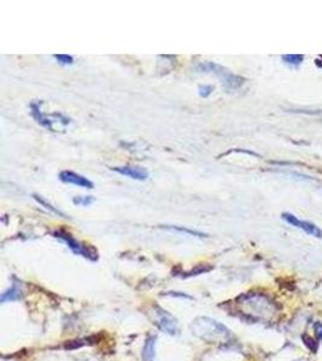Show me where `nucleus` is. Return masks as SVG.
Masks as SVG:
<instances>
[{
  "label": "nucleus",
  "mask_w": 322,
  "mask_h": 361,
  "mask_svg": "<svg viewBox=\"0 0 322 361\" xmlns=\"http://www.w3.org/2000/svg\"><path fill=\"white\" fill-rule=\"evenodd\" d=\"M21 296H22V285L20 282H13L11 288L1 295V302L4 304L7 301H16L20 300Z\"/></svg>",
  "instance_id": "9d476101"
},
{
  "label": "nucleus",
  "mask_w": 322,
  "mask_h": 361,
  "mask_svg": "<svg viewBox=\"0 0 322 361\" xmlns=\"http://www.w3.org/2000/svg\"><path fill=\"white\" fill-rule=\"evenodd\" d=\"M314 330H315L316 336H318L319 339H322V324L321 323H316L314 325Z\"/></svg>",
  "instance_id": "a211bd4d"
},
{
  "label": "nucleus",
  "mask_w": 322,
  "mask_h": 361,
  "mask_svg": "<svg viewBox=\"0 0 322 361\" xmlns=\"http://www.w3.org/2000/svg\"><path fill=\"white\" fill-rule=\"evenodd\" d=\"M59 180L63 183L78 185V187L85 188V189H93L94 188V183L92 180L87 179V177L82 176V175L76 174V172L69 171V170H64V171L60 172Z\"/></svg>",
  "instance_id": "6e6552de"
},
{
  "label": "nucleus",
  "mask_w": 322,
  "mask_h": 361,
  "mask_svg": "<svg viewBox=\"0 0 322 361\" xmlns=\"http://www.w3.org/2000/svg\"><path fill=\"white\" fill-rule=\"evenodd\" d=\"M155 319L156 324L158 328L164 333L169 334V335H176L179 333V325H177V320L173 317L170 313L167 310L156 307L155 309Z\"/></svg>",
  "instance_id": "0eeeda50"
},
{
  "label": "nucleus",
  "mask_w": 322,
  "mask_h": 361,
  "mask_svg": "<svg viewBox=\"0 0 322 361\" xmlns=\"http://www.w3.org/2000/svg\"><path fill=\"white\" fill-rule=\"evenodd\" d=\"M192 333L205 342H228L232 334L225 325L206 317H199L192 323Z\"/></svg>",
  "instance_id": "f257e3e1"
},
{
  "label": "nucleus",
  "mask_w": 322,
  "mask_h": 361,
  "mask_svg": "<svg viewBox=\"0 0 322 361\" xmlns=\"http://www.w3.org/2000/svg\"><path fill=\"white\" fill-rule=\"evenodd\" d=\"M243 307L247 312V314L252 315L255 318H261V319L270 317L275 312L273 302L268 297L263 295L244 296Z\"/></svg>",
  "instance_id": "f03ea898"
},
{
  "label": "nucleus",
  "mask_w": 322,
  "mask_h": 361,
  "mask_svg": "<svg viewBox=\"0 0 322 361\" xmlns=\"http://www.w3.org/2000/svg\"><path fill=\"white\" fill-rule=\"evenodd\" d=\"M197 69H198L199 71H204V73H214L215 75H217L219 77L223 79V84H225L228 89H236L239 88V87L243 86L244 83L243 77L234 75L231 71H228L227 69L216 64V63L212 62L201 63Z\"/></svg>",
  "instance_id": "7ed1b4c3"
},
{
  "label": "nucleus",
  "mask_w": 322,
  "mask_h": 361,
  "mask_svg": "<svg viewBox=\"0 0 322 361\" xmlns=\"http://www.w3.org/2000/svg\"><path fill=\"white\" fill-rule=\"evenodd\" d=\"M212 90H214V87L207 86V84H204V86L199 87L198 92H199V95H201L202 98H207L210 94H211Z\"/></svg>",
  "instance_id": "f3484780"
},
{
  "label": "nucleus",
  "mask_w": 322,
  "mask_h": 361,
  "mask_svg": "<svg viewBox=\"0 0 322 361\" xmlns=\"http://www.w3.org/2000/svg\"><path fill=\"white\" fill-rule=\"evenodd\" d=\"M53 58L63 65H71L74 63V58L69 54H55Z\"/></svg>",
  "instance_id": "dca6fc26"
},
{
  "label": "nucleus",
  "mask_w": 322,
  "mask_h": 361,
  "mask_svg": "<svg viewBox=\"0 0 322 361\" xmlns=\"http://www.w3.org/2000/svg\"><path fill=\"white\" fill-rule=\"evenodd\" d=\"M53 236L57 238H59L60 241L65 243L69 248L71 249V252L78 256L84 257V258L90 260V261H95L98 260V252L95 251L93 247L85 245V243L80 242V241L76 240L74 236H71L70 233H68L66 232H63V230H57V232H53Z\"/></svg>",
  "instance_id": "20e7f679"
},
{
  "label": "nucleus",
  "mask_w": 322,
  "mask_h": 361,
  "mask_svg": "<svg viewBox=\"0 0 322 361\" xmlns=\"http://www.w3.org/2000/svg\"><path fill=\"white\" fill-rule=\"evenodd\" d=\"M315 63H316V65L319 66V68L322 69V55H321V57H319L318 59L315 60Z\"/></svg>",
  "instance_id": "6ab92c4d"
},
{
  "label": "nucleus",
  "mask_w": 322,
  "mask_h": 361,
  "mask_svg": "<svg viewBox=\"0 0 322 361\" xmlns=\"http://www.w3.org/2000/svg\"><path fill=\"white\" fill-rule=\"evenodd\" d=\"M163 228H166V229H169V230H174V232L188 233V235L197 236V237H206L205 233H203V232H197V230L187 229V228L177 227V225H163Z\"/></svg>",
  "instance_id": "4468645a"
},
{
  "label": "nucleus",
  "mask_w": 322,
  "mask_h": 361,
  "mask_svg": "<svg viewBox=\"0 0 322 361\" xmlns=\"http://www.w3.org/2000/svg\"><path fill=\"white\" fill-rule=\"evenodd\" d=\"M73 203L79 206H89L94 203V198L93 196H75L73 199Z\"/></svg>",
  "instance_id": "2eb2a0df"
},
{
  "label": "nucleus",
  "mask_w": 322,
  "mask_h": 361,
  "mask_svg": "<svg viewBox=\"0 0 322 361\" xmlns=\"http://www.w3.org/2000/svg\"><path fill=\"white\" fill-rule=\"evenodd\" d=\"M114 171L117 174L122 175V176L129 177V179L135 180H146L150 176L148 171L143 166L138 165H126V166H117V168H113Z\"/></svg>",
  "instance_id": "1a4fd4ad"
},
{
  "label": "nucleus",
  "mask_w": 322,
  "mask_h": 361,
  "mask_svg": "<svg viewBox=\"0 0 322 361\" xmlns=\"http://www.w3.org/2000/svg\"><path fill=\"white\" fill-rule=\"evenodd\" d=\"M33 198H34V200L38 201V203L40 204V205L45 206V208H46V209H50V211L53 212V213H55V214H57V216L65 217V214L63 213V212H60L59 209L56 208V207H55V206H52L51 204L47 203L46 199H44V198H42L41 195H39V194H33Z\"/></svg>",
  "instance_id": "f8f14e48"
},
{
  "label": "nucleus",
  "mask_w": 322,
  "mask_h": 361,
  "mask_svg": "<svg viewBox=\"0 0 322 361\" xmlns=\"http://www.w3.org/2000/svg\"><path fill=\"white\" fill-rule=\"evenodd\" d=\"M40 105H41V103H30L31 116H33V118L38 122L40 126L44 127V128L50 130V131H56L55 127L53 126H55V123L57 121L60 122V123H63L64 126H68V124L70 123V119L66 118V117H64L63 115H60V113H53V115L51 116L45 115V113L41 111V108H40Z\"/></svg>",
  "instance_id": "39448f33"
},
{
  "label": "nucleus",
  "mask_w": 322,
  "mask_h": 361,
  "mask_svg": "<svg viewBox=\"0 0 322 361\" xmlns=\"http://www.w3.org/2000/svg\"><path fill=\"white\" fill-rule=\"evenodd\" d=\"M281 218H283L285 222L287 223V224L292 225V227L297 228V229H299V230H303V232H304L305 233H308V235L314 236V237H316V238L322 237L321 229L318 227V225L314 224V223L307 222V220L298 219L294 214L287 213V212L286 213L281 214Z\"/></svg>",
  "instance_id": "423d86ee"
},
{
  "label": "nucleus",
  "mask_w": 322,
  "mask_h": 361,
  "mask_svg": "<svg viewBox=\"0 0 322 361\" xmlns=\"http://www.w3.org/2000/svg\"><path fill=\"white\" fill-rule=\"evenodd\" d=\"M281 59L284 60L285 64L290 66H298L302 64V62L304 60V55L303 54H284L281 57Z\"/></svg>",
  "instance_id": "ddd939ff"
},
{
  "label": "nucleus",
  "mask_w": 322,
  "mask_h": 361,
  "mask_svg": "<svg viewBox=\"0 0 322 361\" xmlns=\"http://www.w3.org/2000/svg\"><path fill=\"white\" fill-rule=\"evenodd\" d=\"M155 346H156V337H150V338L145 342V346H144L143 349L144 361L155 360Z\"/></svg>",
  "instance_id": "9b49d317"
}]
</instances>
